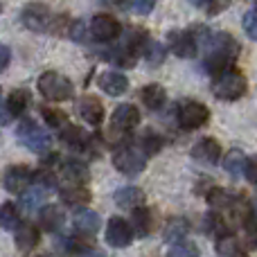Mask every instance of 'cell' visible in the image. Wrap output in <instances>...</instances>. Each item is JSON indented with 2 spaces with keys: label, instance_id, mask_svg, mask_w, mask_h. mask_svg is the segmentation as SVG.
<instances>
[{
  "label": "cell",
  "instance_id": "obj_1",
  "mask_svg": "<svg viewBox=\"0 0 257 257\" xmlns=\"http://www.w3.org/2000/svg\"><path fill=\"white\" fill-rule=\"evenodd\" d=\"M205 45H208L205 70L212 72L214 77H217L219 72L228 70L230 63L235 61L237 54H239V43H237L230 34H226V32H219V34L210 36V41Z\"/></svg>",
  "mask_w": 257,
  "mask_h": 257
},
{
  "label": "cell",
  "instance_id": "obj_2",
  "mask_svg": "<svg viewBox=\"0 0 257 257\" xmlns=\"http://www.w3.org/2000/svg\"><path fill=\"white\" fill-rule=\"evenodd\" d=\"M212 93L214 97L232 102V99H239L246 93V77L241 75L235 68H228V70L219 72L212 81Z\"/></svg>",
  "mask_w": 257,
  "mask_h": 257
},
{
  "label": "cell",
  "instance_id": "obj_3",
  "mask_svg": "<svg viewBox=\"0 0 257 257\" xmlns=\"http://www.w3.org/2000/svg\"><path fill=\"white\" fill-rule=\"evenodd\" d=\"M39 93L43 95L48 102H66L72 97L75 93V86L68 77L59 75V72H43L39 77Z\"/></svg>",
  "mask_w": 257,
  "mask_h": 257
},
{
  "label": "cell",
  "instance_id": "obj_4",
  "mask_svg": "<svg viewBox=\"0 0 257 257\" xmlns=\"http://www.w3.org/2000/svg\"><path fill=\"white\" fill-rule=\"evenodd\" d=\"M176 120L185 131H194V128H201L210 120V111H208V106L201 102L183 99L176 108Z\"/></svg>",
  "mask_w": 257,
  "mask_h": 257
},
{
  "label": "cell",
  "instance_id": "obj_5",
  "mask_svg": "<svg viewBox=\"0 0 257 257\" xmlns=\"http://www.w3.org/2000/svg\"><path fill=\"white\" fill-rule=\"evenodd\" d=\"M18 142L23 147H27L30 151H36V154H43V151L50 149V136L43 126H39L34 120H25L21 122L16 128Z\"/></svg>",
  "mask_w": 257,
  "mask_h": 257
},
{
  "label": "cell",
  "instance_id": "obj_6",
  "mask_svg": "<svg viewBox=\"0 0 257 257\" xmlns=\"http://www.w3.org/2000/svg\"><path fill=\"white\" fill-rule=\"evenodd\" d=\"M113 165L126 176H136L147 167V154L138 147H120L113 154Z\"/></svg>",
  "mask_w": 257,
  "mask_h": 257
},
{
  "label": "cell",
  "instance_id": "obj_7",
  "mask_svg": "<svg viewBox=\"0 0 257 257\" xmlns=\"http://www.w3.org/2000/svg\"><path fill=\"white\" fill-rule=\"evenodd\" d=\"M167 41H169V50H172L176 57H181V59L196 57L199 41H196V36L192 30H174L172 34L167 36Z\"/></svg>",
  "mask_w": 257,
  "mask_h": 257
},
{
  "label": "cell",
  "instance_id": "obj_8",
  "mask_svg": "<svg viewBox=\"0 0 257 257\" xmlns=\"http://www.w3.org/2000/svg\"><path fill=\"white\" fill-rule=\"evenodd\" d=\"M21 21L32 32H48L50 27V7L43 3H30L23 7Z\"/></svg>",
  "mask_w": 257,
  "mask_h": 257
},
{
  "label": "cell",
  "instance_id": "obj_9",
  "mask_svg": "<svg viewBox=\"0 0 257 257\" xmlns=\"http://www.w3.org/2000/svg\"><path fill=\"white\" fill-rule=\"evenodd\" d=\"M32 181H34V174L30 172V167L25 165H14L5 172V178H3V185L7 192L12 194H23V192L30 190Z\"/></svg>",
  "mask_w": 257,
  "mask_h": 257
},
{
  "label": "cell",
  "instance_id": "obj_10",
  "mask_svg": "<svg viewBox=\"0 0 257 257\" xmlns=\"http://www.w3.org/2000/svg\"><path fill=\"white\" fill-rule=\"evenodd\" d=\"M120 32H122L120 23H117L111 14H97V16L90 21V34H93L95 41L106 43V41L117 39V36H120Z\"/></svg>",
  "mask_w": 257,
  "mask_h": 257
},
{
  "label": "cell",
  "instance_id": "obj_11",
  "mask_svg": "<svg viewBox=\"0 0 257 257\" xmlns=\"http://www.w3.org/2000/svg\"><path fill=\"white\" fill-rule=\"evenodd\" d=\"M133 239V226L120 217H113L106 226V241L113 248H124Z\"/></svg>",
  "mask_w": 257,
  "mask_h": 257
},
{
  "label": "cell",
  "instance_id": "obj_12",
  "mask_svg": "<svg viewBox=\"0 0 257 257\" xmlns=\"http://www.w3.org/2000/svg\"><path fill=\"white\" fill-rule=\"evenodd\" d=\"M77 113H79L81 120L90 126H99L104 122V106L93 95H86V97H81L79 102H77Z\"/></svg>",
  "mask_w": 257,
  "mask_h": 257
},
{
  "label": "cell",
  "instance_id": "obj_13",
  "mask_svg": "<svg viewBox=\"0 0 257 257\" xmlns=\"http://www.w3.org/2000/svg\"><path fill=\"white\" fill-rule=\"evenodd\" d=\"M192 158L201 165H217L221 158V147L212 138H203L192 147Z\"/></svg>",
  "mask_w": 257,
  "mask_h": 257
},
{
  "label": "cell",
  "instance_id": "obj_14",
  "mask_svg": "<svg viewBox=\"0 0 257 257\" xmlns=\"http://www.w3.org/2000/svg\"><path fill=\"white\" fill-rule=\"evenodd\" d=\"M138 124H140V113L133 104H122L113 111V128L115 131H122V133H128L133 131Z\"/></svg>",
  "mask_w": 257,
  "mask_h": 257
},
{
  "label": "cell",
  "instance_id": "obj_15",
  "mask_svg": "<svg viewBox=\"0 0 257 257\" xmlns=\"http://www.w3.org/2000/svg\"><path fill=\"white\" fill-rule=\"evenodd\" d=\"M97 84H99V88H102L106 95H111V97H120V95H124L126 88H128V79L122 75V72H115V70L102 72Z\"/></svg>",
  "mask_w": 257,
  "mask_h": 257
},
{
  "label": "cell",
  "instance_id": "obj_16",
  "mask_svg": "<svg viewBox=\"0 0 257 257\" xmlns=\"http://www.w3.org/2000/svg\"><path fill=\"white\" fill-rule=\"evenodd\" d=\"M61 201L66 205H70V208H84L90 201V192L79 183H70L68 187L61 190Z\"/></svg>",
  "mask_w": 257,
  "mask_h": 257
},
{
  "label": "cell",
  "instance_id": "obj_17",
  "mask_svg": "<svg viewBox=\"0 0 257 257\" xmlns=\"http://www.w3.org/2000/svg\"><path fill=\"white\" fill-rule=\"evenodd\" d=\"M115 203L124 210H136L145 203V194L140 187H120L115 192Z\"/></svg>",
  "mask_w": 257,
  "mask_h": 257
},
{
  "label": "cell",
  "instance_id": "obj_18",
  "mask_svg": "<svg viewBox=\"0 0 257 257\" xmlns=\"http://www.w3.org/2000/svg\"><path fill=\"white\" fill-rule=\"evenodd\" d=\"M61 140L66 142L68 147H72V149H86V147H88V142L93 140V136L84 133V128H81V126L66 124L61 128Z\"/></svg>",
  "mask_w": 257,
  "mask_h": 257
},
{
  "label": "cell",
  "instance_id": "obj_19",
  "mask_svg": "<svg viewBox=\"0 0 257 257\" xmlns=\"http://www.w3.org/2000/svg\"><path fill=\"white\" fill-rule=\"evenodd\" d=\"M39 244V228L32 223H21L16 230V246L23 253H30L32 248H36Z\"/></svg>",
  "mask_w": 257,
  "mask_h": 257
},
{
  "label": "cell",
  "instance_id": "obj_20",
  "mask_svg": "<svg viewBox=\"0 0 257 257\" xmlns=\"http://www.w3.org/2000/svg\"><path fill=\"white\" fill-rule=\"evenodd\" d=\"M140 99L145 102L147 108L158 111V108H163L165 99H167V93H165V88L160 84H149V86H145V88L140 90Z\"/></svg>",
  "mask_w": 257,
  "mask_h": 257
},
{
  "label": "cell",
  "instance_id": "obj_21",
  "mask_svg": "<svg viewBox=\"0 0 257 257\" xmlns=\"http://www.w3.org/2000/svg\"><path fill=\"white\" fill-rule=\"evenodd\" d=\"M75 228L84 235H95L99 230V217L88 208H79L75 214Z\"/></svg>",
  "mask_w": 257,
  "mask_h": 257
},
{
  "label": "cell",
  "instance_id": "obj_22",
  "mask_svg": "<svg viewBox=\"0 0 257 257\" xmlns=\"http://www.w3.org/2000/svg\"><path fill=\"white\" fill-rule=\"evenodd\" d=\"M133 232H136L138 237H147L151 232V228H154V214H151L149 208H145V205H140V208L133 210Z\"/></svg>",
  "mask_w": 257,
  "mask_h": 257
},
{
  "label": "cell",
  "instance_id": "obj_23",
  "mask_svg": "<svg viewBox=\"0 0 257 257\" xmlns=\"http://www.w3.org/2000/svg\"><path fill=\"white\" fill-rule=\"evenodd\" d=\"M217 255L219 257H248V253L244 250V246H241L232 235L219 237L217 239Z\"/></svg>",
  "mask_w": 257,
  "mask_h": 257
},
{
  "label": "cell",
  "instance_id": "obj_24",
  "mask_svg": "<svg viewBox=\"0 0 257 257\" xmlns=\"http://www.w3.org/2000/svg\"><path fill=\"white\" fill-rule=\"evenodd\" d=\"M61 174L66 176V181L79 183V185H84V183L88 181V167H86L84 163H79V160H68V163H63Z\"/></svg>",
  "mask_w": 257,
  "mask_h": 257
},
{
  "label": "cell",
  "instance_id": "obj_25",
  "mask_svg": "<svg viewBox=\"0 0 257 257\" xmlns=\"http://www.w3.org/2000/svg\"><path fill=\"white\" fill-rule=\"evenodd\" d=\"M30 102H32V97H30L27 90H23V88L12 90V95H9V99H7V111L12 113L14 117H18V115H23V113L27 111Z\"/></svg>",
  "mask_w": 257,
  "mask_h": 257
},
{
  "label": "cell",
  "instance_id": "obj_26",
  "mask_svg": "<svg viewBox=\"0 0 257 257\" xmlns=\"http://www.w3.org/2000/svg\"><path fill=\"white\" fill-rule=\"evenodd\" d=\"M0 226L3 230H9V232H16L18 226H21V212L14 203H3L0 205Z\"/></svg>",
  "mask_w": 257,
  "mask_h": 257
},
{
  "label": "cell",
  "instance_id": "obj_27",
  "mask_svg": "<svg viewBox=\"0 0 257 257\" xmlns=\"http://www.w3.org/2000/svg\"><path fill=\"white\" fill-rule=\"evenodd\" d=\"M223 169H226L232 178L241 176V174H244V169H246V156L241 154L239 149L228 151V156L223 158Z\"/></svg>",
  "mask_w": 257,
  "mask_h": 257
},
{
  "label": "cell",
  "instance_id": "obj_28",
  "mask_svg": "<svg viewBox=\"0 0 257 257\" xmlns=\"http://www.w3.org/2000/svg\"><path fill=\"white\" fill-rule=\"evenodd\" d=\"M63 223V212L57 208V205H45L41 208V226L45 230H59Z\"/></svg>",
  "mask_w": 257,
  "mask_h": 257
},
{
  "label": "cell",
  "instance_id": "obj_29",
  "mask_svg": "<svg viewBox=\"0 0 257 257\" xmlns=\"http://www.w3.org/2000/svg\"><path fill=\"white\" fill-rule=\"evenodd\" d=\"M208 203H210V208H214L217 212H223V210H230V205L235 203V199H232L226 190L214 187V190H210V194H208Z\"/></svg>",
  "mask_w": 257,
  "mask_h": 257
},
{
  "label": "cell",
  "instance_id": "obj_30",
  "mask_svg": "<svg viewBox=\"0 0 257 257\" xmlns=\"http://www.w3.org/2000/svg\"><path fill=\"white\" fill-rule=\"evenodd\" d=\"M48 192H50V190H45V187H41V185H36L34 190L23 192V194H21V203H23V208H27V210L39 208L41 201L45 199V194H48Z\"/></svg>",
  "mask_w": 257,
  "mask_h": 257
},
{
  "label": "cell",
  "instance_id": "obj_31",
  "mask_svg": "<svg viewBox=\"0 0 257 257\" xmlns=\"http://www.w3.org/2000/svg\"><path fill=\"white\" fill-rule=\"evenodd\" d=\"M145 59L149 66H160L165 61V48L160 43H154V41H147L145 45Z\"/></svg>",
  "mask_w": 257,
  "mask_h": 257
},
{
  "label": "cell",
  "instance_id": "obj_32",
  "mask_svg": "<svg viewBox=\"0 0 257 257\" xmlns=\"http://www.w3.org/2000/svg\"><path fill=\"white\" fill-rule=\"evenodd\" d=\"M41 113H43L45 122H48L50 126H54V128H63V126L68 124V117H66V113H63V111H59V108L43 106V108H41Z\"/></svg>",
  "mask_w": 257,
  "mask_h": 257
},
{
  "label": "cell",
  "instance_id": "obj_33",
  "mask_svg": "<svg viewBox=\"0 0 257 257\" xmlns=\"http://www.w3.org/2000/svg\"><path fill=\"white\" fill-rule=\"evenodd\" d=\"M167 257H199V248L192 241H174Z\"/></svg>",
  "mask_w": 257,
  "mask_h": 257
},
{
  "label": "cell",
  "instance_id": "obj_34",
  "mask_svg": "<svg viewBox=\"0 0 257 257\" xmlns=\"http://www.w3.org/2000/svg\"><path fill=\"white\" fill-rule=\"evenodd\" d=\"M187 232V221L185 219H174V221H169L167 230H165V237H167V241H181V237Z\"/></svg>",
  "mask_w": 257,
  "mask_h": 257
},
{
  "label": "cell",
  "instance_id": "obj_35",
  "mask_svg": "<svg viewBox=\"0 0 257 257\" xmlns=\"http://www.w3.org/2000/svg\"><path fill=\"white\" fill-rule=\"evenodd\" d=\"M160 147H163V140H160L158 133L147 131L145 138H142V142H140V149L145 151L147 156H151V154H156V151H160Z\"/></svg>",
  "mask_w": 257,
  "mask_h": 257
},
{
  "label": "cell",
  "instance_id": "obj_36",
  "mask_svg": "<svg viewBox=\"0 0 257 257\" xmlns=\"http://www.w3.org/2000/svg\"><path fill=\"white\" fill-rule=\"evenodd\" d=\"M228 3L230 0H194V5H199V7H203L208 14H212V16H217V14H221L223 9L228 7Z\"/></svg>",
  "mask_w": 257,
  "mask_h": 257
},
{
  "label": "cell",
  "instance_id": "obj_37",
  "mask_svg": "<svg viewBox=\"0 0 257 257\" xmlns=\"http://www.w3.org/2000/svg\"><path fill=\"white\" fill-rule=\"evenodd\" d=\"M244 32L248 34V39L257 41V12H248L244 16Z\"/></svg>",
  "mask_w": 257,
  "mask_h": 257
},
{
  "label": "cell",
  "instance_id": "obj_38",
  "mask_svg": "<svg viewBox=\"0 0 257 257\" xmlns=\"http://www.w3.org/2000/svg\"><path fill=\"white\" fill-rule=\"evenodd\" d=\"M246 228V239H248V244L253 246V248H257V217H250L248 221L244 223Z\"/></svg>",
  "mask_w": 257,
  "mask_h": 257
},
{
  "label": "cell",
  "instance_id": "obj_39",
  "mask_svg": "<svg viewBox=\"0 0 257 257\" xmlns=\"http://www.w3.org/2000/svg\"><path fill=\"white\" fill-rule=\"evenodd\" d=\"M131 5H133V12H136V14H140V16H147V14L154 9L156 0H131Z\"/></svg>",
  "mask_w": 257,
  "mask_h": 257
},
{
  "label": "cell",
  "instance_id": "obj_40",
  "mask_svg": "<svg viewBox=\"0 0 257 257\" xmlns=\"http://www.w3.org/2000/svg\"><path fill=\"white\" fill-rule=\"evenodd\" d=\"M244 174H246V178H248V183H255V185H257V154L250 156V158L246 160Z\"/></svg>",
  "mask_w": 257,
  "mask_h": 257
},
{
  "label": "cell",
  "instance_id": "obj_41",
  "mask_svg": "<svg viewBox=\"0 0 257 257\" xmlns=\"http://www.w3.org/2000/svg\"><path fill=\"white\" fill-rule=\"evenodd\" d=\"M9 57H12V54H9V48H7V45H3V43H0V72H3L5 68H7Z\"/></svg>",
  "mask_w": 257,
  "mask_h": 257
},
{
  "label": "cell",
  "instance_id": "obj_42",
  "mask_svg": "<svg viewBox=\"0 0 257 257\" xmlns=\"http://www.w3.org/2000/svg\"><path fill=\"white\" fill-rule=\"evenodd\" d=\"M84 257H106V255H104L102 250H88V253H86Z\"/></svg>",
  "mask_w": 257,
  "mask_h": 257
},
{
  "label": "cell",
  "instance_id": "obj_43",
  "mask_svg": "<svg viewBox=\"0 0 257 257\" xmlns=\"http://www.w3.org/2000/svg\"><path fill=\"white\" fill-rule=\"evenodd\" d=\"M253 3H255V7H257V0H253Z\"/></svg>",
  "mask_w": 257,
  "mask_h": 257
},
{
  "label": "cell",
  "instance_id": "obj_44",
  "mask_svg": "<svg viewBox=\"0 0 257 257\" xmlns=\"http://www.w3.org/2000/svg\"><path fill=\"white\" fill-rule=\"evenodd\" d=\"M0 9H3V7H0Z\"/></svg>",
  "mask_w": 257,
  "mask_h": 257
}]
</instances>
